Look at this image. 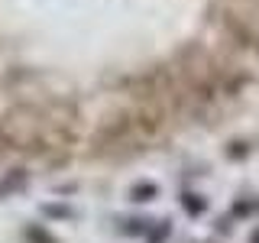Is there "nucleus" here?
Wrapping results in <instances>:
<instances>
[{
    "label": "nucleus",
    "mask_w": 259,
    "mask_h": 243,
    "mask_svg": "<svg viewBox=\"0 0 259 243\" xmlns=\"http://www.w3.org/2000/svg\"><path fill=\"white\" fill-rule=\"evenodd\" d=\"M259 68V0H0V104L178 101Z\"/></svg>",
    "instance_id": "1"
}]
</instances>
